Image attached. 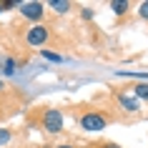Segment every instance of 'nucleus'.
Instances as JSON below:
<instances>
[{
	"instance_id": "nucleus-1",
	"label": "nucleus",
	"mask_w": 148,
	"mask_h": 148,
	"mask_svg": "<svg viewBox=\"0 0 148 148\" xmlns=\"http://www.w3.org/2000/svg\"><path fill=\"white\" fill-rule=\"evenodd\" d=\"M80 128L83 131H88V133H95V131H103L106 125H108V118L103 116L101 110H86L83 116H80Z\"/></svg>"
},
{
	"instance_id": "nucleus-2",
	"label": "nucleus",
	"mask_w": 148,
	"mask_h": 148,
	"mask_svg": "<svg viewBox=\"0 0 148 148\" xmlns=\"http://www.w3.org/2000/svg\"><path fill=\"white\" fill-rule=\"evenodd\" d=\"M48 38H50V30H48L45 25H30L28 30H25V43L30 48H40V45H45Z\"/></svg>"
},
{
	"instance_id": "nucleus-3",
	"label": "nucleus",
	"mask_w": 148,
	"mask_h": 148,
	"mask_svg": "<svg viewBox=\"0 0 148 148\" xmlns=\"http://www.w3.org/2000/svg\"><path fill=\"white\" fill-rule=\"evenodd\" d=\"M43 128L48 133H60L63 131V113L58 108H48L43 113Z\"/></svg>"
},
{
	"instance_id": "nucleus-4",
	"label": "nucleus",
	"mask_w": 148,
	"mask_h": 148,
	"mask_svg": "<svg viewBox=\"0 0 148 148\" xmlns=\"http://www.w3.org/2000/svg\"><path fill=\"white\" fill-rule=\"evenodd\" d=\"M20 15L25 20H33V25H38L43 20V15H45V5L43 3H23L20 5Z\"/></svg>"
},
{
	"instance_id": "nucleus-5",
	"label": "nucleus",
	"mask_w": 148,
	"mask_h": 148,
	"mask_svg": "<svg viewBox=\"0 0 148 148\" xmlns=\"http://www.w3.org/2000/svg\"><path fill=\"white\" fill-rule=\"evenodd\" d=\"M116 101L121 103V108H123L125 113H136V110L140 108V106H138V101H136L133 95H123V93H118V95H116Z\"/></svg>"
},
{
	"instance_id": "nucleus-6",
	"label": "nucleus",
	"mask_w": 148,
	"mask_h": 148,
	"mask_svg": "<svg viewBox=\"0 0 148 148\" xmlns=\"http://www.w3.org/2000/svg\"><path fill=\"white\" fill-rule=\"evenodd\" d=\"M131 90H133V98L136 101H148V83H136Z\"/></svg>"
},
{
	"instance_id": "nucleus-7",
	"label": "nucleus",
	"mask_w": 148,
	"mask_h": 148,
	"mask_svg": "<svg viewBox=\"0 0 148 148\" xmlns=\"http://www.w3.org/2000/svg\"><path fill=\"white\" fill-rule=\"evenodd\" d=\"M128 8H131V3H128V0H113V3H110V10H113L118 18L125 15V13H128Z\"/></svg>"
},
{
	"instance_id": "nucleus-8",
	"label": "nucleus",
	"mask_w": 148,
	"mask_h": 148,
	"mask_svg": "<svg viewBox=\"0 0 148 148\" xmlns=\"http://www.w3.org/2000/svg\"><path fill=\"white\" fill-rule=\"evenodd\" d=\"M50 8H53L55 13H68L70 3H68V0H50Z\"/></svg>"
},
{
	"instance_id": "nucleus-9",
	"label": "nucleus",
	"mask_w": 148,
	"mask_h": 148,
	"mask_svg": "<svg viewBox=\"0 0 148 148\" xmlns=\"http://www.w3.org/2000/svg\"><path fill=\"white\" fill-rule=\"evenodd\" d=\"M40 55L45 58V60H53V63H60V55L53 53V50H40Z\"/></svg>"
},
{
	"instance_id": "nucleus-10",
	"label": "nucleus",
	"mask_w": 148,
	"mask_h": 148,
	"mask_svg": "<svg viewBox=\"0 0 148 148\" xmlns=\"http://www.w3.org/2000/svg\"><path fill=\"white\" fill-rule=\"evenodd\" d=\"M10 138H13V136H10V131H8V128H0V146L10 143Z\"/></svg>"
},
{
	"instance_id": "nucleus-11",
	"label": "nucleus",
	"mask_w": 148,
	"mask_h": 148,
	"mask_svg": "<svg viewBox=\"0 0 148 148\" xmlns=\"http://www.w3.org/2000/svg\"><path fill=\"white\" fill-rule=\"evenodd\" d=\"M138 15L143 18V20H148V0H146V3H140V8H138Z\"/></svg>"
},
{
	"instance_id": "nucleus-12",
	"label": "nucleus",
	"mask_w": 148,
	"mask_h": 148,
	"mask_svg": "<svg viewBox=\"0 0 148 148\" xmlns=\"http://www.w3.org/2000/svg\"><path fill=\"white\" fill-rule=\"evenodd\" d=\"M3 5V10H10V8H15V0H5V3H0Z\"/></svg>"
},
{
	"instance_id": "nucleus-13",
	"label": "nucleus",
	"mask_w": 148,
	"mask_h": 148,
	"mask_svg": "<svg viewBox=\"0 0 148 148\" xmlns=\"http://www.w3.org/2000/svg\"><path fill=\"white\" fill-rule=\"evenodd\" d=\"M13 70H15V63H13V60H5V73H13Z\"/></svg>"
},
{
	"instance_id": "nucleus-14",
	"label": "nucleus",
	"mask_w": 148,
	"mask_h": 148,
	"mask_svg": "<svg viewBox=\"0 0 148 148\" xmlns=\"http://www.w3.org/2000/svg\"><path fill=\"white\" fill-rule=\"evenodd\" d=\"M83 18H86V20H90V18H93V10H90V8H83Z\"/></svg>"
},
{
	"instance_id": "nucleus-15",
	"label": "nucleus",
	"mask_w": 148,
	"mask_h": 148,
	"mask_svg": "<svg viewBox=\"0 0 148 148\" xmlns=\"http://www.w3.org/2000/svg\"><path fill=\"white\" fill-rule=\"evenodd\" d=\"M55 148H75V146H70V143H60V146H55Z\"/></svg>"
},
{
	"instance_id": "nucleus-16",
	"label": "nucleus",
	"mask_w": 148,
	"mask_h": 148,
	"mask_svg": "<svg viewBox=\"0 0 148 148\" xmlns=\"http://www.w3.org/2000/svg\"><path fill=\"white\" fill-rule=\"evenodd\" d=\"M0 13H3V5H0Z\"/></svg>"
}]
</instances>
